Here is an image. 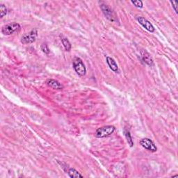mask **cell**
<instances>
[{
  "label": "cell",
  "instance_id": "9a60e30c",
  "mask_svg": "<svg viewBox=\"0 0 178 178\" xmlns=\"http://www.w3.org/2000/svg\"><path fill=\"white\" fill-rule=\"evenodd\" d=\"M40 48H41V50L44 52L45 54H48L49 53V49L48 48V46L47 44H45V43H43V44H42L41 47H40Z\"/></svg>",
  "mask_w": 178,
  "mask_h": 178
},
{
  "label": "cell",
  "instance_id": "277c9868",
  "mask_svg": "<svg viewBox=\"0 0 178 178\" xmlns=\"http://www.w3.org/2000/svg\"><path fill=\"white\" fill-rule=\"evenodd\" d=\"M38 37V30L36 29L31 30L30 32H29L27 34L24 35L22 37L21 43L22 44L27 45L30 44V43H33L36 41V40Z\"/></svg>",
  "mask_w": 178,
  "mask_h": 178
},
{
  "label": "cell",
  "instance_id": "30bf717a",
  "mask_svg": "<svg viewBox=\"0 0 178 178\" xmlns=\"http://www.w3.org/2000/svg\"><path fill=\"white\" fill-rule=\"evenodd\" d=\"M107 63L108 64V66H109L110 69L113 71V72H118V66L116 63V61L113 59L112 57H107Z\"/></svg>",
  "mask_w": 178,
  "mask_h": 178
},
{
  "label": "cell",
  "instance_id": "2e32d148",
  "mask_svg": "<svg viewBox=\"0 0 178 178\" xmlns=\"http://www.w3.org/2000/svg\"><path fill=\"white\" fill-rule=\"evenodd\" d=\"M131 2L137 8H141L144 7V4H143V2L141 1H132Z\"/></svg>",
  "mask_w": 178,
  "mask_h": 178
},
{
  "label": "cell",
  "instance_id": "3957f363",
  "mask_svg": "<svg viewBox=\"0 0 178 178\" xmlns=\"http://www.w3.org/2000/svg\"><path fill=\"white\" fill-rule=\"evenodd\" d=\"M20 30V25L17 22H11L6 25L2 29V33L5 36L13 34L15 32Z\"/></svg>",
  "mask_w": 178,
  "mask_h": 178
},
{
  "label": "cell",
  "instance_id": "8992f818",
  "mask_svg": "<svg viewBox=\"0 0 178 178\" xmlns=\"http://www.w3.org/2000/svg\"><path fill=\"white\" fill-rule=\"evenodd\" d=\"M140 144L141 145L143 148H144L149 151L153 152V153H155L157 150V148L155 144H154L153 141L150 139L145 138L141 139V141H140Z\"/></svg>",
  "mask_w": 178,
  "mask_h": 178
},
{
  "label": "cell",
  "instance_id": "ba28073f",
  "mask_svg": "<svg viewBox=\"0 0 178 178\" xmlns=\"http://www.w3.org/2000/svg\"><path fill=\"white\" fill-rule=\"evenodd\" d=\"M141 58L142 60L144 61L145 63L148 64V66H152L153 65V59H152L150 54H149L148 52L145 50L141 51Z\"/></svg>",
  "mask_w": 178,
  "mask_h": 178
},
{
  "label": "cell",
  "instance_id": "e0dca14e",
  "mask_svg": "<svg viewBox=\"0 0 178 178\" xmlns=\"http://www.w3.org/2000/svg\"><path fill=\"white\" fill-rule=\"evenodd\" d=\"M171 3L173 5V8H174L175 11H176V13H177V4L178 2L177 1H173V2H171Z\"/></svg>",
  "mask_w": 178,
  "mask_h": 178
},
{
  "label": "cell",
  "instance_id": "7c38bea8",
  "mask_svg": "<svg viewBox=\"0 0 178 178\" xmlns=\"http://www.w3.org/2000/svg\"><path fill=\"white\" fill-rule=\"evenodd\" d=\"M124 134H125V138H126V139H127V141L128 143V144L130 145V147H133L134 141L132 140V136H131V134H130V131L127 129H125L124 130Z\"/></svg>",
  "mask_w": 178,
  "mask_h": 178
},
{
  "label": "cell",
  "instance_id": "9c48e42d",
  "mask_svg": "<svg viewBox=\"0 0 178 178\" xmlns=\"http://www.w3.org/2000/svg\"><path fill=\"white\" fill-rule=\"evenodd\" d=\"M47 84L53 89L61 90L63 89V86H62V84H60L58 81L54 80H48V81H47Z\"/></svg>",
  "mask_w": 178,
  "mask_h": 178
},
{
  "label": "cell",
  "instance_id": "52a82bcc",
  "mask_svg": "<svg viewBox=\"0 0 178 178\" xmlns=\"http://www.w3.org/2000/svg\"><path fill=\"white\" fill-rule=\"evenodd\" d=\"M137 21L139 22V23L143 27L145 28V30L148 31L149 32H153L154 31V26L151 24V23L148 21L147 19H145V17H141V16H139L136 17Z\"/></svg>",
  "mask_w": 178,
  "mask_h": 178
},
{
  "label": "cell",
  "instance_id": "8fae6325",
  "mask_svg": "<svg viewBox=\"0 0 178 178\" xmlns=\"http://www.w3.org/2000/svg\"><path fill=\"white\" fill-rule=\"evenodd\" d=\"M61 42H62V44L64 47V48H65L66 51L69 52L72 48V46H71V43H70V41H69V40L67 39V38L64 37L63 36H61Z\"/></svg>",
  "mask_w": 178,
  "mask_h": 178
},
{
  "label": "cell",
  "instance_id": "7a4b0ae2",
  "mask_svg": "<svg viewBox=\"0 0 178 178\" xmlns=\"http://www.w3.org/2000/svg\"><path fill=\"white\" fill-rule=\"evenodd\" d=\"M72 66H73V68L78 75L84 76L86 75V66L84 65L83 61L81 60L80 58L75 57L73 59Z\"/></svg>",
  "mask_w": 178,
  "mask_h": 178
},
{
  "label": "cell",
  "instance_id": "6da1fadb",
  "mask_svg": "<svg viewBox=\"0 0 178 178\" xmlns=\"http://www.w3.org/2000/svg\"><path fill=\"white\" fill-rule=\"evenodd\" d=\"M116 128L112 125H107V126H104L96 130L95 136L98 138H104V137H107L114 132Z\"/></svg>",
  "mask_w": 178,
  "mask_h": 178
},
{
  "label": "cell",
  "instance_id": "5bb4252c",
  "mask_svg": "<svg viewBox=\"0 0 178 178\" xmlns=\"http://www.w3.org/2000/svg\"><path fill=\"white\" fill-rule=\"evenodd\" d=\"M0 13H1V17H4L7 14V8L4 4L0 5Z\"/></svg>",
  "mask_w": 178,
  "mask_h": 178
},
{
  "label": "cell",
  "instance_id": "5b68a950",
  "mask_svg": "<svg viewBox=\"0 0 178 178\" xmlns=\"http://www.w3.org/2000/svg\"><path fill=\"white\" fill-rule=\"evenodd\" d=\"M100 8L104 15L106 16L107 18L112 22H116V16L113 11L111 8L107 4H101Z\"/></svg>",
  "mask_w": 178,
  "mask_h": 178
},
{
  "label": "cell",
  "instance_id": "4fadbf2b",
  "mask_svg": "<svg viewBox=\"0 0 178 178\" xmlns=\"http://www.w3.org/2000/svg\"><path fill=\"white\" fill-rule=\"evenodd\" d=\"M68 173L69 175V176L71 177H75V178L83 177V176H81V175L77 171H76L74 168H70Z\"/></svg>",
  "mask_w": 178,
  "mask_h": 178
}]
</instances>
